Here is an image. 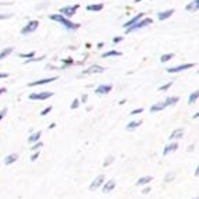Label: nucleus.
I'll use <instances>...</instances> for the list:
<instances>
[{
  "instance_id": "2",
  "label": "nucleus",
  "mask_w": 199,
  "mask_h": 199,
  "mask_svg": "<svg viewBox=\"0 0 199 199\" xmlns=\"http://www.w3.org/2000/svg\"><path fill=\"white\" fill-rule=\"evenodd\" d=\"M150 24H153V20H152V18H145V17H143L142 20H139L137 24H134V25L125 28V35L127 34H131V32L138 31V29H142V28H145V27L150 25Z\"/></svg>"
},
{
  "instance_id": "48",
  "label": "nucleus",
  "mask_w": 199,
  "mask_h": 199,
  "mask_svg": "<svg viewBox=\"0 0 199 199\" xmlns=\"http://www.w3.org/2000/svg\"><path fill=\"white\" fill-rule=\"evenodd\" d=\"M193 199H198V198H193Z\"/></svg>"
},
{
  "instance_id": "12",
  "label": "nucleus",
  "mask_w": 199,
  "mask_h": 199,
  "mask_svg": "<svg viewBox=\"0 0 199 199\" xmlns=\"http://www.w3.org/2000/svg\"><path fill=\"white\" fill-rule=\"evenodd\" d=\"M177 149H178V143H177V142L168 143V145L164 148V150H163V156H168L170 153H174Z\"/></svg>"
},
{
  "instance_id": "43",
  "label": "nucleus",
  "mask_w": 199,
  "mask_h": 199,
  "mask_svg": "<svg viewBox=\"0 0 199 199\" xmlns=\"http://www.w3.org/2000/svg\"><path fill=\"white\" fill-rule=\"evenodd\" d=\"M7 77H9V74H7V73H0V79H2V78H7Z\"/></svg>"
},
{
  "instance_id": "13",
  "label": "nucleus",
  "mask_w": 199,
  "mask_h": 199,
  "mask_svg": "<svg viewBox=\"0 0 199 199\" xmlns=\"http://www.w3.org/2000/svg\"><path fill=\"white\" fill-rule=\"evenodd\" d=\"M182 137H184V129L182 128H176L173 132H171L170 137H168V139L170 141H178V139H181Z\"/></svg>"
},
{
  "instance_id": "34",
  "label": "nucleus",
  "mask_w": 199,
  "mask_h": 199,
  "mask_svg": "<svg viewBox=\"0 0 199 199\" xmlns=\"http://www.w3.org/2000/svg\"><path fill=\"white\" fill-rule=\"evenodd\" d=\"M113 162H114V157H113V156H109V157H107V159L103 162V166H104V167H107V166H110Z\"/></svg>"
},
{
  "instance_id": "45",
  "label": "nucleus",
  "mask_w": 199,
  "mask_h": 199,
  "mask_svg": "<svg viewBox=\"0 0 199 199\" xmlns=\"http://www.w3.org/2000/svg\"><path fill=\"white\" fill-rule=\"evenodd\" d=\"M54 127H56V123H53V124H50V125H49V129H53Z\"/></svg>"
},
{
  "instance_id": "5",
  "label": "nucleus",
  "mask_w": 199,
  "mask_h": 199,
  "mask_svg": "<svg viewBox=\"0 0 199 199\" xmlns=\"http://www.w3.org/2000/svg\"><path fill=\"white\" fill-rule=\"evenodd\" d=\"M104 70H106V68L102 67V66L93 64V66H91L89 68H87V70L82 71V73L79 74V77H82V75H91V74H102V73H104Z\"/></svg>"
},
{
  "instance_id": "21",
  "label": "nucleus",
  "mask_w": 199,
  "mask_h": 199,
  "mask_svg": "<svg viewBox=\"0 0 199 199\" xmlns=\"http://www.w3.org/2000/svg\"><path fill=\"white\" fill-rule=\"evenodd\" d=\"M178 100H180L178 96H168V98L166 99L164 103H166V106H176Z\"/></svg>"
},
{
  "instance_id": "1",
  "label": "nucleus",
  "mask_w": 199,
  "mask_h": 199,
  "mask_svg": "<svg viewBox=\"0 0 199 199\" xmlns=\"http://www.w3.org/2000/svg\"><path fill=\"white\" fill-rule=\"evenodd\" d=\"M49 18H50L52 21H56V23L61 24L66 29H71V31H75V29H78L79 27H81L78 23H73L70 18L64 17V15H61V14H52V15H49Z\"/></svg>"
},
{
  "instance_id": "14",
  "label": "nucleus",
  "mask_w": 199,
  "mask_h": 199,
  "mask_svg": "<svg viewBox=\"0 0 199 199\" xmlns=\"http://www.w3.org/2000/svg\"><path fill=\"white\" fill-rule=\"evenodd\" d=\"M198 9H199V0H193V2H191L189 4L185 6V10H187L188 13H196Z\"/></svg>"
},
{
  "instance_id": "4",
  "label": "nucleus",
  "mask_w": 199,
  "mask_h": 199,
  "mask_svg": "<svg viewBox=\"0 0 199 199\" xmlns=\"http://www.w3.org/2000/svg\"><path fill=\"white\" fill-rule=\"evenodd\" d=\"M38 27H39V21H36V20L29 21V23L27 24V25L24 27L23 29H21V35H29V34H32V32H35L38 29Z\"/></svg>"
},
{
  "instance_id": "10",
  "label": "nucleus",
  "mask_w": 199,
  "mask_h": 199,
  "mask_svg": "<svg viewBox=\"0 0 199 199\" xmlns=\"http://www.w3.org/2000/svg\"><path fill=\"white\" fill-rule=\"evenodd\" d=\"M103 182H104V176H103V174H100V176H98V177H96V178L92 181V184L89 185V189H91V191L98 189V188L100 187V185L103 184Z\"/></svg>"
},
{
  "instance_id": "11",
  "label": "nucleus",
  "mask_w": 199,
  "mask_h": 199,
  "mask_svg": "<svg viewBox=\"0 0 199 199\" xmlns=\"http://www.w3.org/2000/svg\"><path fill=\"white\" fill-rule=\"evenodd\" d=\"M112 89H113V85H110V84L100 85V87L96 88L95 93H96V95H107V93H109Z\"/></svg>"
},
{
  "instance_id": "28",
  "label": "nucleus",
  "mask_w": 199,
  "mask_h": 199,
  "mask_svg": "<svg viewBox=\"0 0 199 199\" xmlns=\"http://www.w3.org/2000/svg\"><path fill=\"white\" fill-rule=\"evenodd\" d=\"M18 56L23 57V59H25V60H28V59H32V57H35V52H29V53H20Z\"/></svg>"
},
{
  "instance_id": "7",
  "label": "nucleus",
  "mask_w": 199,
  "mask_h": 199,
  "mask_svg": "<svg viewBox=\"0 0 199 199\" xmlns=\"http://www.w3.org/2000/svg\"><path fill=\"white\" fill-rule=\"evenodd\" d=\"M52 96H53V92L45 91V92H40V93H31V95H29V99H31V100H46V99L52 98Z\"/></svg>"
},
{
  "instance_id": "23",
  "label": "nucleus",
  "mask_w": 199,
  "mask_h": 199,
  "mask_svg": "<svg viewBox=\"0 0 199 199\" xmlns=\"http://www.w3.org/2000/svg\"><path fill=\"white\" fill-rule=\"evenodd\" d=\"M87 10L88 11H102L103 10V4L99 3V4H89L87 6Z\"/></svg>"
},
{
  "instance_id": "32",
  "label": "nucleus",
  "mask_w": 199,
  "mask_h": 199,
  "mask_svg": "<svg viewBox=\"0 0 199 199\" xmlns=\"http://www.w3.org/2000/svg\"><path fill=\"white\" fill-rule=\"evenodd\" d=\"M79 103H81V102H79L78 100V99H74V100H73V103H71V110H75V109H78V107H79Z\"/></svg>"
},
{
  "instance_id": "25",
  "label": "nucleus",
  "mask_w": 199,
  "mask_h": 199,
  "mask_svg": "<svg viewBox=\"0 0 199 199\" xmlns=\"http://www.w3.org/2000/svg\"><path fill=\"white\" fill-rule=\"evenodd\" d=\"M13 53V48H6V49H3V50L0 52V60H3V59H6L9 54H11Z\"/></svg>"
},
{
  "instance_id": "19",
  "label": "nucleus",
  "mask_w": 199,
  "mask_h": 199,
  "mask_svg": "<svg viewBox=\"0 0 199 199\" xmlns=\"http://www.w3.org/2000/svg\"><path fill=\"white\" fill-rule=\"evenodd\" d=\"M152 180H153V177H152V176H145V177H141V178L137 181V185H138V187H142V185H148L149 182L152 181Z\"/></svg>"
},
{
  "instance_id": "39",
  "label": "nucleus",
  "mask_w": 199,
  "mask_h": 199,
  "mask_svg": "<svg viewBox=\"0 0 199 199\" xmlns=\"http://www.w3.org/2000/svg\"><path fill=\"white\" fill-rule=\"evenodd\" d=\"M11 18V14H0V20H9Z\"/></svg>"
},
{
  "instance_id": "20",
  "label": "nucleus",
  "mask_w": 199,
  "mask_h": 199,
  "mask_svg": "<svg viewBox=\"0 0 199 199\" xmlns=\"http://www.w3.org/2000/svg\"><path fill=\"white\" fill-rule=\"evenodd\" d=\"M40 135H42V132H40V131L34 132L32 135H29V137H28V142H29V143H35V142H38V141L40 139Z\"/></svg>"
},
{
  "instance_id": "42",
  "label": "nucleus",
  "mask_w": 199,
  "mask_h": 199,
  "mask_svg": "<svg viewBox=\"0 0 199 199\" xmlns=\"http://www.w3.org/2000/svg\"><path fill=\"white\" fill-rule=\"evenodd\" d=\"M87 99H88V95H87V93H84V95H82V98H81V102H82V103H87Z\"/></svg>"
},
{
  "instance_id": "3",
  "label": "nucleus",
  "mask_w": 199,
  "mask_h": 199,
  "mask_svg": "<svg viewBox=\"0 0 199 199\" xmlns=\"http://www.w3.org/2000/svg\"><path fill=\"white\" fill-rule=\"evenodd\" d=\"M79 9V4H73V6H66V7H61L59 11V14L64 15L67 18H71L74 14L77 13V10Z\"/></svg>"
},
{
  "instance_id": "26",
  "label": "nucleus",
  "mask_w": 199,
  "mask_h": 199,
  "mask_svg": "<svg viewBox=\"0 0 199 199\" xmlns=\"http://www.w3.org/2000/svg\"><path fill=\"white\" fill-rule=\"evenodd\" d=\"M198 98H199V92H198V91H195V92H192V93L189 95V99H188V103H189V104L195 103V102L198 100Z\"/></svg>"
},
{
  "instance_id": "18",
  "label": "nucleus",
  "mask_w": 199,
  "mask_h": 199,
  "mask_svg": "<svg viewBox=\"0 0 199 199\" xmlns=\"http://www.w3.org/2000/svg\"><path fill=\"white\" fill-rule=\"evenodd\" d=\"M17 159H18V155L17 153H10L9 156L4 157V164L10 166V164H13V163L17 162Z\"/></svg>"
},
{
  "instance_id": "41",
  "label": "nucleus",
  "mask_w": 199,
  "mask_h": 199,
  "mask_svg": "<svg viewBox=\"0 0 199 199\" xmlns=\"http://www.w3.org/2000/svg\"><path fill=\"white\" fill-rule=\"evenodd\" d=\"M149 192H150V187H145V188L142 189V193H143V195H146V193H149Z\"/></svg>"
},
{
  "instance_id": "37",
  "label": "nucleus",
  "mask_w": 199,
  "mask_h": 199,
  "mask_svg": "<svg viewBox=\"0 0 199 199\" xmlns=\"http://www.w3.org/2000/svg\"><path fill=\"white\" fill-rule=\"evenodd\" d=\"M38 157H39V152H36V150H35V153L31 156V162H36V159H38Z\"/></svg>"
},
{
  "instance_id": "46",
  "label": "nucleus",
  "mask_w": 199,
  "mask_h": 199,
  "mask_svg": "<svg viewBox=\"0 0 199 199\" xmlns=\"http://www.w3.org/2000/svg\"><path fill=\"white\" fill-rule=\"evenodd\" d=\"M102 48H103V43H98V49H102Z\"/></svg>"
},
{
  "instance_id": "9",
  "label": "nucleus",
  "mask_w": 199,
  "mask_h": 199,
  "mask_svg": "<svg viewBox=\"0 0 199 199\" xmlns=\"http://www.w3.org/2000/svg\"><path fill=\"white\" fill-rule=\"evenodd\" d=\"M145 17V13H138L135 17H132L131 20H128L125 24H123V28L125 29V28H128V27H131V25H134V24H137L139 20H142V18Z\"/></svg>"
},
{
  "instance_id": "24",
  "label": "nucleus",
  "mask_w": 199,
  "mask_h": 199,
  "mask_svg": "<svg viewBox=\"0 0 199 199\" xmlns=\"http://www.w3.org/2000/svg\"><path fill=\"white\" fill-rule=\"evenodd\" d=\"M121 52H118V50H109V52H106V53H103L102 54V57H116V56H121Z\"/></svg>"
},
{
  "instance_id": "30",
  "label": "nucleus",
  "mask_w": 199,
  "mask_h": 199,
  "mask_svg": "<svg viewBox=\"0 0 199 199\" xmlns=\"http://www.w3.org/2000/svg\"><path fill=\"white\" fill-rule=\"evenodd\" d=\"M174 178H176V173H167L164 177V182H170V181H173Z\"/></svg>"
},
{
  "instance_id": "6",
  "label": "nucleus",
  "mask_w": 199,
  "mask_h": 199,
  "mask_svg": "<svg viewBox=\"0 0 199 199\" xmlns=\"http://www.w3.org/2000/svg\"><path fill=\"white\" fill-rule=\"evenodd\" d=\"M195 66H196L195 63H187V64H181V66H177V67H170V68H167V73H170V74L181 73V71L188 70V68H193Z\"/></svg>"
},
{
  "instance_id": "35",
  "label": "nucleus",
  "mask_w": 199,
  "mask_h": 199,
  "mask_svg": "<svg viewBox=\"0 0 199 199\" xmlns=\"http://www.w3.org/2000/svg\"><path fill=\"white\" fill-rule=\"evenodd\" d=\"M50 112H52V106H48V107H45V109L40 112V116H46V114H49Z\"/></svg>"
},
{
  "instance_id": "36",
  "label": "nucleus",
  "mask_w": 199,
  "mask_h": 199,
  "mask_svg": "<svg viewBox=\"0 0 199 199\" xmlns=\"http://www.w3.org/2000/svg\"><path fill=\"white\" fill-rule=\"evenodd\" d=\"M142 112H143V109H142V107H139V109L132 110V112L129 113V114H131V116H137V114H139V113H142Z\"/></svg>"
},
{
  "instance_id": "17",
  "label": "nucleus",
  "mask_w": 199,
  "mask_h": 199,
  "mask_svg": "<svg viewBox=\"0 0 199 199\" xmlns=\"http://www.w3.org/2000/svg\"><path fill=\"white\" fill-rule=\"evenodd\" d=\"M174 14V10H166V11H162V13H157V18H159V21H164L167 20V18H170L171 15Z\"/></svg>"
},
{
  "instance_id": "44",
  "label": "nucleus",
  "mask_w": 199,
  "mask_h": 199,
  "mask_svg": "<svg viewBox=\"0 0 199 199\" xmlns=\"http://www.w3.org/2000/svg\"><path fill=\"white\" fill-rule=\"evenodd\" d=\"M6 92H7V89H6V88H0V96L3 95V93H6Z\"/></svg>"
},
{
  "instance_id": "29",
  "label": "nucleus",
  "mask_w": 199,
  "mask_h": 199,
  "mask_svg": "<svg viewBox=\"0 0 199 199\" xmlns=\"http://www.w3.org/2000/svg\"><path fill=\"white\" fill-rule=\"evenodd\" d=\"M60 61L63 63V67H61V68H67L68 66H70V64H73V63H74L71 57H70V59H61V60H60Z\"/></svg>"
},
{
  "instance_id": "22",
  "label": "nucleus",
  "mask_w": 199,
  "mask_h": 199,
  "mask_svg": "<svg viewBox=\"0 0 199 199\" xmlns=\"http://www.w3.org/2000/svg\"><path fill=\"white\" fill-rule=\"evenodd\" d=\"M141 124H142V121H141V120L139 121H131L129 124H127L125 129H127V131H134V129H137Z\"/></svg>"
},
{
  "instance_id": "31",
  "label": "nucleus",
  "mask_w": 199,
  "mask_h": 199,
  "mask_svg": "<svg viewBox=\"0 0 199 199\" xmlns=\"http://www.w3.org/2000/svg\"><path fill=\"white\" fill-rule=\"evenodd\" d=\"M171 85H173V81H170V82H167V84H164V85H162V87L159 88V91L160 92H164V91H167V89H170L171 88Z\"/></svg>"
},
{
  "instance_id": "40",
  "label": "nucleus",
  "mask_w": 199,
  "mask_h": 199,
  "mask_svg": "<svg viewBox=\"0 0 199 199\" xmlns=\"http://www.w3.org/2000/svg\"><path fill=\"white\" fill-rule=\"evenodd\" d=\"M6 113H7V109H6V107H4V109L2 110V112H0V121L3 120V117H4V116H6Z\"/></svg>"
},
{
  "instance_id": "38",
  "label": "nucleus",
  "mask_w": 199,
  "mask_h": 199,
  "mask_svg": "<svg viewBox=\"0 0 199 199\" xmlns=\"http://www.w3.org/2000/svg\"><path fill=\"white\" fill-rule=\"evenodd\" d=\"M123 39H124L123 36H116V38H113V43H120Z\"/></svg>"
},
{
  "instance_id": "47",
  "label": "nucleus",
  "mask_w": 199,
  "mask_h": 199,
  "mask_svg": "<svg viewBox=\"0 0 199 199\" xmlns=\"http://www.w3.org/2000/svg\"><path fill=\"white\" fill-rule=\"evenodd\" d=\"M139 2H142V0H134V3H139Z\"/></svg>"
},
{
  "instance_id": "33",
  "label": "nucleus",
  "mask_w": 199,
  "mask_h": 199,
  "mask_svg": "<svg viewBox=\"0 0 199 199\" xmlns=\"http://www.w3.org/2000/svg\"><path fill=\"white\" fill-rule=\"evenodd\" d=\"M40 146H43V143L42 142H40V141H38V142H35V143H32V146H31V149H32V150H38V149H39L40 148Z\"/></svg>"
},
{
  "instance_id": "16",
  "label": "nucleus",
  "mask_w": 199,
  "mask_h": 199,
  "mask_svg": "<svg viewBox=\"0 0 199 199\" xmlns=\"http://www.w3.org/2000/svg\"><path fill=\"white\" fill-rule=\"evenodd\" d=\"M166 107H167V106H166L164 102L155 103V104H152V106H150V113H159V112H162V110H164Z\"/></svg>"
},
{
  "instance_id": "27",
  "label": "nucleus",
  "mask_w": 199,
  "mask_h": 199,
  "mask_svg": "<svg viewBox=\"0 0 199 199\" xmlns=\"http://www.w3.org/2000/svg\"><path fill=\"white\" fill-rule=\"evenodd\" d=\"M173 57H174L173 53H166V54H163V56L160 57V63H167V61H170Z\"/></svg>"
},
{
  "instance_id": "15",
  "label": "nucleus",
  "mask_w": 199,
  "mask_h": 199,
  "mask_svg": "<svg viewBox=\"0 0 199 199\" xmlns=\"http://www.w3.org/2000/svg\"><path fill=\"white\" fill-rule=\"evenodd\" d=\"M114 188H116V181H114V180H109L107 182H104V184H103L102 191L107 193V192H110V191H113Z\"/></svg>"
},
{
  "instance_id": "8",
  "label": "nucleus",
  "mask_w": 199,
  "mask_h": 199,
  "mask_svg": "<svg viewBox=\"0 0 199 199\" xmlns=\"http://www.w3.org/2000/svg\"><path fill=\"white\" fill-rule=\"evenodd\" d=\"M59 79V77H52V78H43V79H36V81H32L28 84V87H39V85H46L50 84V82Z\"/></svg>"
}]
</instances>
